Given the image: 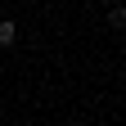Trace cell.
<instances>
[{
    "label": "cell",
    "instance_id": "1",
    "mask_svg": "<svg viewBox=\"0 0 126 126\" xmlns=\"http://www.w3.org/2000/svg\"><path fill=\"white\" fill-rule=\"evenodd\" d=\"M14 41H18V27H14V23L5 18V14H0V45H5V50H9Z\"/></svg>",
    "mask_w": 126,
    "mask_h": 126
},
{
    "label": "cell",
    "instance_id": "2",
    "mask_svg": "<svg viewBox=\"0 0 126 126\" xmlns=\"http://www.w3.org/2000/svg\"><path fill=\"white\" fill-rule=\"evenodd\" d=\"M108 23L122 32V27H126V5H108Z\"/></svg>",
    "mask_w": 126,
    "mask_h": 126
},
{
    "label": "cell",
    "instance_id": "3",
    "mask_svg": "<svg viewBox=\"0 0 126 126\" xmlns=\"http://www.w3.org/2000/svg\"><path fill=\"white\" fill-rule=\"evenodd\" d=\"M104 5H122V0H104Z\"/></svg>",
    "mask_w": 126,
    "mask_h": 126
},
{
    "label": "cell",
    "instance_id": "4",
    "mask_svg": "<svg viewBox=\"0 0 126 126\" xmlns=\"http://www.w3.org/2000/svg\"><path fill=\"white\" fill-rule=\"evenodd\" d=\"M0 14H5V5H0Z\"/></svg>",
    "mask_w": 126,
    "mask_h": 126
}]
</instances>
